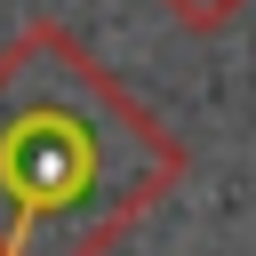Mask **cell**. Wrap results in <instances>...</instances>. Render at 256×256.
Wrapping results in <instances>:
<instances>
[{
  "mask_svg": "<svg viewBox=\"0 0 256 256\" xmlns=\"http://www.w3.org/2000/svg\"><path fill=\"white\" fill-rule=\"evenodd\" d=\"M192 152L144 112L80 32L32 16L0 48V256H112Z\"/></svg>",
  "mask_w": 256,
  "mask_h": 256,
  "instance_id": "6da1fadb",
  "label": "cell"
},
{
  "mask_svg": "<svg viewBox=\"0 0 256 256\" xmlns=\"http://www.w3.org/2000/svg\"><path fill=\"white\" fill-rule=\"evenodd\" d=\"M168 8V24H184V32H224L248 0H160Z\"/></svg>",
  "mask_w": 256,
  "mask_h": 256,
  "instance_id": "7a4b0ae2",
  "label": "cell"
}]
</instances>
